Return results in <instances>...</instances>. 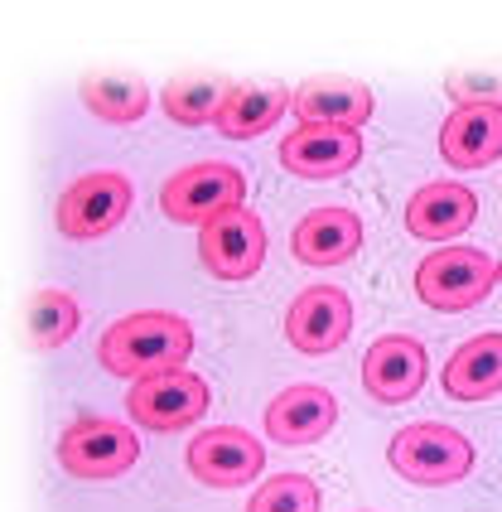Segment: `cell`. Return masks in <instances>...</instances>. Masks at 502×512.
<instances>
[{"instance_id": "19", "label": "cell", "mask_w": 502, "mask_h": 512, "mask_svg": "<svg viewBox=\"0 0 502 512\" xmlns=\"http://www.w3.org/2000/svg\"><path fill=\"white\" fill-rule=\"evenodd\" d=\"M295 97L285 92V87H227L223 107H218V116H213V131L218 136H227V141H251V136H266L271 126H276L280 116H285V107H290Z\"/></svg>"}, {"instance_id": "7", "label": "cell", "mask_w": 502, "mask_h": 512, "mask_svg": "<svg viewBox=\"0 0 502 512\" xmlns=\"http://www.w3.org/2000/svg\"><path fill=\"white\" fill-rule=\"evenodd\" d=\"M208 382L198 372H160V377H145V382H131V397H126V411L140 430H160V435H174V430H189L194 421H203L208 411Z\"/></svg>"}, {"instance_id": "21", "label": "cell", "mask_w": 502, "mask_h": 512, "mask_svg": "<svg viewBox=\"0 0 502 512\" xmlns=\"http://www.w3.org/2000/svg\"><path fill=\"white\" fill-rule=\"evenodd\" d=\"M78 300L68 295V290H39L34 300H29V343L39 348V353H49L58 343H68L78 334Z\"/></svg>"}, {"instance_id": "9", "label": "cell", "mask_w": 502, "mask_h": 512, "mask_svg": "<svg viewBox=\"0 0 502 512\" xmlns=\"http://www.w3.org/2000/svg\"><path fill=\"white\" fill-rule=\"evenodd\" d=\"M353 334V300L338 290V285H309L290 300V314H285V339L295 353L305 358H324L343 348Z\"/></svg>"}, {"instance_id": "16", "label": "cell", "mask_w": 502, "mask_h": 512, "mask_svg": "<svg viewBox=\"0 0 502 512\" xmlns=\"http://www.w3.org/2000/svg\"><path fill=\"white\" fill-rule=\"evenodd\" d=\"M363 247V218L353 208H314L290 232V252L300 266H343Z\"/></svg>"}, {"instance_id": "12", "label": "cell", "mask_w": 502, "mask_h": 512, "mask_svg": "<svg viewBox=\"0 0 502 512\" xmlns=\"http://www.w3.org/2000/svg\"><path fill=\"white\" fill-rule=\"evenodd\" d=\"M425 377H430V358H425L420 339H411V334H387V339H377L372 348H367L363 387H367V397L372 401L401 406V401L420 397Z\"/></svg>"}, {"instance_id": "10", "label": "cell", "mask_w": 502, "mask_h": 512, "mask_svg": "<svg viewBox=\"0 0 502 512\" xmlns=\"http://www.w3.org/2000/svg\"><path fill=\"white\" fill-rule=\"evenodd\" d=\"M198 261L218 276V281H251L266 261V228L247 203L232 208L223 218H213L208 228H198Z\"/></svg>"}, {"instance_id": "20", "label": "cell", "mask_w": 502, "mask_h": 512, "mask_svg": "<svg viewBox=\"0 0 502 512\" xmlns=\"http://www.w3.org/2000/svg\"><path fill=\"white\" fill-rule=\"evenodd\" d=\"M83 107L102 121H112V126H131L150 112V92L140 78H87Z\"/></svg>"}, {"instance_id": "15", "label": "cell", "mask_w": 502, "mask_h": 512, "mask_svg": "<svg viewBox=\"0 0 502 512\" xmlns=\"http://www.w3.org/2000/svg\"><path fill=\"white\" fill-rule=\"evenodd\" d=\"M478 218V194L474 189H464V184H425L411 194L406 203V232L420 237V242H454V237H464V232L474 228Z\"/></svg>"}, {"instance_id": "3", "label": "cell", "mask_w": 502, "mask_h": 512, "mask_svg": "<svg viewBox=\"0 0 502 512\" xmlns=\"http://www.w3.org/2000/svg\"><path fill=\"white\" fill-rule=\"evenodd\" d=\"M498 285V261L478 247H440L416 266V295L440 314L474 310Z\"/></svg>"}, {"instance_id": "18", "label": "cell", "mask_w": 502, "mask_h": 512, "mask_svg": "<svg viewBox=\"0 0 502 512\" xmlns=\"http://www.w3.org/2000/svg\"><path fill=\"white\" fill-rule=\"evenodd\" d=\"M445 397L454 401H488L502 392V334H478L459 343L445 363Z\"/></svg>"}, {"instance_id": "4", "label": "cell", "mask_w": 502, "mask_h": 512, "mask_svg": "<svg viewBox=\"0 0 502 512\" xmlns=\"http://www.w3.org/2000/svg\"><path fill=\"white\" fill-rule=\"evenodd\" d=\"M247 203V174L227 160H203L189 165L160 189V213L179 228H208L213 218H223L232 208Z\"/></svg>"}, {"instance_id": "23", "label": "cell", "mask_w": 502, "mask_h": 512, "mask_svg": "<svg viewBox=\"0 0 502 512\" xmlns=\"http://www.w3.org/2000/svg\"><path fill=\"white\" fill-rule=\"evenodd\" d=\"M247 512H319V484L305 474H276L251 493Z\"/></svg>"}, {"instance_id": "13", "label": "cell", "mask_w": 502, "mask_h": 512, "mask_svg": "<svg viewBox=\"0 0 502 512\" xmlns=\"http://www.w3.org/2000/svg\"><path fill=\"white\" fill-rule=\"evenodd\" d=\"M440 155L454 170H483L502 155V102H464L440 126Z\"/></svg>"}, {"instance_id": "6", "label": "cell", "mask_w": 502, "mask_h": 512, "mask_svg": "<svg viewBox=\"0 0 502 512\" xmlns=\"http://www.w3.org/2000/svg\"><path fill=\"white\" fill-rule=\"evenodd\" d=\"M140 459V435L121 421L87 416L58 435V464L73 479H116Z\"/></svg>"}, {"instance_id": "1", "label": "cell", "mask_w": 502, "mask_h": 512, "mask_svg": "<svg viewBox=\"0 0 502 512\" xmlns=\"http://www.w3.org/2000/svg\"><path fill=\"white\" fill-rule=\"evenodd\" d=\"M189 353H194V329H189V319H179V314H169V310L126 314L97 343L102 368L112 372V377H126V382L179 372Z\"/></svg>"}, {"instance_id": "5", "label": "cell", "mask_w": 502, "mask_h": 512, "mask_svg": "<svg viewBox=\"0 0 502 512\" xmlns=\"http://www.w3.org/2000/svg\"><path fill=\"white\" fill-rule=\"evenodd\" d=\"M131 179L116 170H97V174H83L78 184H68L63 189V199L54 208V223L63 237H73V242H97V237H107L112 228L126 223V213H131Z\"/></svg>"}, {"instance_id": "2", "label": "cell", "mask_w": 502, "mask_h": 512, "mask_svg": "<svg viewBox=\"0 0 502 512\" xmlns=\"http://www.w3.org/2000/svg\"><path fill=\"white\" fill-rule=\"evenodd\" d=\"M387 464L406 479V484L445 488V484L469 479V469H474V445H469L454 426L416 421V426H406V430L391 435Z\"/></svg>"}, {"instance_id": "8", "label": "cell", "mask_w": 502, "mask_h": 512, "mask_svg": "<svg viewBox=\"0 0 502 512\" xmlns=\"http://www.w3.org/2000/svg\"><path fill=\"white\" fill-rule=\"evenodd\" d=\"M189 474L208 488H242L266 469V445L242 426H213L189 440Z\"/></svg>"}, {"instance_id": "11", "label": "cell", "mask_w": 502, "mask_h": 512, "mask_svg": "<svg viewBox=\"0 0 502 512\" xmlns=\"http://www.w3.org/2000/svg\"><path fill=\"white\" fill-rule=\"evenodd\" d=\"M363 160V131L353 126H295L280 141V165L295 179H338Z\"/></svg>"}, {"instance_id": "22", "label": "cell", "mask_w": 502, "mask_h": 512, "mask_svg": "<svg viewBox=\"0 0 502 512\" xmlns=\"http://www.w3.org/2000/svg\"><path fill=\"white\" fill-rule=\"evenodd\" d=\"M223 87L203 83V78H189V83H169L165 87V112L174 126H208L218 107H223Z\"/></svg>"}, {"instance_id": "17", "label": "cell", "mask_w": 502, "mask_h": 512, "mask_svg": "<svg viewBox=\"0 0 502 512\" xmlns=\"http://www.w3.org/2000/svg\"><path fill=\"white\" fill-rule=\"evenodd\" d=\"M372 107H377L372 87L343 83V78H314L290 102V112L300 116V126H353V131L367 126Z\"/></svg>"}, {"instance_id": "24", "label": "cell", "mask_w": 502, "mask_h": 512, "mask_svg": "<svg viewBox=\"0 0 502 512\" xmlns=\"http://www.w3.org/2000/svg\"><path fill=\"white\" fill-rule=\"evenodd\" d=\"M498 281H502V261H498Z\"/></svg>"}, {"instance_id": "14", "label": "cell", "mask_w": 502, "mask_h": 512, "mask_svg": "<svg viewBox=\"0 0 502 512\" xmlns=\"http://www.w3.org/2000/svg\"><path fill=\"white\" fill-rule=\"evenodd\" d=\"M338 421V397L319 382H295L266 406V435L280 445H314Z\"/></svg>"}]
</instances>
